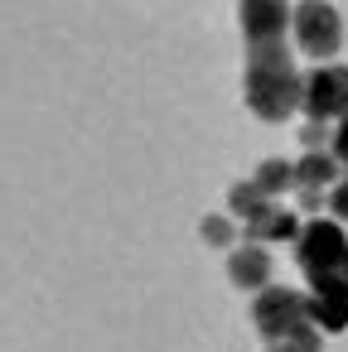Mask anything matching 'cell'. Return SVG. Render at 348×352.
Returning a JSON list of instances; mask_svg holds the SVG:
<instances>
[{"mask_svg":"<svg viewBox=\"0 0 348 352\" xmlns=\"http://www.w3.org/2000/svg\"><path fill=\"white\" fill-rule=\"evenodd\" d=\"M300 92H305V78H300L285 39L247 49V107H252V116L285 121L300 111Z\"/></svg>","mask_w":348,"mask_h":352,"instance_id":"cell-1","label":"cell"},{"mask_svg":"<svg viewBox=\"0 0 348 352\" xmlns=\"http://www.w3.org/2000/svg\"><path fill=\"white\" fill-rule=\"evenodd\" d=\"M290 39L305 58L329 63L343 44V15L329 0H300V6H290Z\"/></svg>","mask_w":348,"mask_h":352,"instance_id":"cell-2","label":"cell"},{"mask_svg":"<svg viewBox=\"0 0 348 352\" xmlns=\"http://www.w3.org/2000/svg\"><path fill=\"white\" fill-rule=\"evenodd\" d=\"M295 261H300L305 280L343 275V261H348V232H343L334 217H314V222H305L300 236H295Z\"/></svg>","mask_w":348,"mask_h":352,"instance_id":"cell-3","label":"cell"},{"mask_svg":"<svg viewBox=\"0 0 348 352\" xmlns=\"http://www.w3.org/2000/svg\"><path fill=\"white\" fill-rule=\"evenodd\" d=\"M252 323H256V333H261L266 342L290 338L295 328L309 323L305 294H300V289H285V285H266V289H256V299H252Z\"/></svg>","mask_w":348,"mask_h":352,"instance_id":"cell-4","label":"cell"},{"mask_svg":"<svg viewBox=\"0 0 348 352\" xmlns=\"http://www.w3.org/2000/svg\"><path fill=\"white\" fill-rule=\"evenodd\" d=\"M300 111L309 116V121H343L348 116V68L343 63H324V68H314L309 78H305V92H300Z\"/></svg>","mask_w":348,"mask_h":352,"instance_id":"cell-5","label":"cell"},{"mask_svg":"<svg viewBox=\"0 0 348 352\" xmlns=\"http://www.w3.org/2000/svg\"><path fill=\"white\" fill-rule=\"evenodd\" d=\"M305 309H309V323L319 333H343L348 328V275H319V280H309Z\"/></svg>","mask_w":348,"mask_h":352,"instance_id":"cell-6","label":"cell"},{"mask_svg":"<svg viewBox=\"0 0 348 352\" xmlns=\"http://www.w3.org/2000/svg\"><path fill=\"white\" fill-rule=\"evenodd\" d=\"M242 39L252 44H280L290 34V0H242Z\"/></svg>","mask_w":348,"mask_h":352,"instance_id":"cell-7","label":"cell"},{"mask_svg":"<svg viewBox=\"0 0 348 352\" xmlns=\"http://www.w3.org/2000/svg\"><path fill=\"white\" fill-rule=\"evenodd\" d=\"M227 275H232L237 289H266V285H271V251L256 246V241L237 246V251L227 256Z\"/></svg>","mask_w":348,"mask_h":352,"instance_id":"cell-8","label":"cell"},{"mask_svg":"<svg viewBox=\"0 0 348 352\" xmlns=\"http://www.w3.org/2000/svg\"><path fill=\"white\" fill-rule=\"evenodd\" d=\"M300 212H290V208H266L261 217H252V222H242V232H247V241H256V246H271V241H295L300 236Z\"/></svg>","mask_w":348,"mask_h":352,"instance_id":"cell-9","label":"cell"},{"mask_svg":"<svg viewBox=\"0 0 348 352\" xmlns=\"http://www.w3.org/2000/svg\"><path fill=\"white\" fill-rule=\"evenodd\" d=\"M334 184H338V160H334L329 150H305V155L295 160V188L324 193V188H334Z\"/></svg>","mask_w":348,"mask_h":352,"instance_id":"cell-10","label":"cell"},{"mask_svg":"<svg viewBox=\"0 0 348 352\" xmlns=\"http://www.w3.org/2000/svg\"><path fill=\"white\" fill-rule=\"evenodd\" d=\"M252 184L276 203V193H290V188H295V164H285V160H266V164L252 174Z\"/></svg>","mask_w":348,"mask_h":352,"instance_id":"cell-11","label":"cell"},{"mask_svg":"<svg viewBox=\"0 0 348 352\" xmlns=\"http://www.w3.org/2000/svg\"><path fill=\"white\" fill-rule=\"evenodd\" d=\"M227 208H232V217H237V222H252V217H261V212L271 208V198L247 179V184H237V188L227 193Z\"/></svg>","mask_w":348,"mask_h":352,"instance_id":"cell-12","label":"cell"},{"mask_svg":"<svg viewBox=\"0 0 348 352\" xmlns=\"http://www.w3.org/2000/svg\"><path fill=\"white\" fill-rule=\"evenodd\" d=\"M324 342H319V328L314 323H305V328H295L290 338H280V342H271L266 352H319Z\"/></svg>","mask_w":348,"mask_h":352,"instance_id":"cell-13","label":"cell"},{"mask_svg":"<svg viewBox=\"0 0 348 352\" xmlns=\"http://www.w3.org/2000/svg\"><path fill=\"white\" fill-rule=\"evenodd\" d=\"M329 212H334L338 227H348V179H338V184L329 188Z\"/></svg>","mask_w":348,"mask_h":352,"instance_id":"cell-14","label":"cell"},{"mask_svg":"<svg viewBox=\"0 0 348 352\" xmlns=\"http://www.w3.org/2000/svg\"><path fill=\"white\" fill-rule=\"evenodd\" d=\"M329 140H334V135H329L324 121H309V126L300 131V145H305V150H329Z\"/></svg>","mask_w":348,"mask_h":352,"instance_id":"cell-15","label":"cell"},{"mask_svg":"<svg viewBox=\"0 0 348 352\" xmlns=\"http://www.w3.org/2000/svg\"><path fill=\"white\" fill-rule=\"evenodd\" d=\"M203 241H208V246H227V241H232V222H227V217H208V222H203Z\"/></svg>","mask_w":348,"mask_h":352,"instance_id":"cell-16","label":"cell"},{"mask_svg":"<svg viewBox=\"0 0 348 352\" xmlns=\"http://www.w3.org/2000/svg\"><path fill=\"white\" fill-rule=\"evenodd\" d=\"M329 155L338 160V164H348V116L334 126V140H329Z\"/></svg>","mask_w":348,"mask_h":352,"instance_id":"cell-17","label":"cell"},{"mask_svg":"<svg viewBox=\"0 0 348 352\" xmlns=\"http://www.w3.org/2000/svg\"><path fill=\"white\" fill-rule=\"evenodd\" d=\"M319 203H324V193H314V188H300V208H305V212H319Z\"/></svg>","mask_w":348,"mask_h":352,"instance_id":"cell-18","label":"cell"},{"mask_svg":"<svg viewBox=\"0 0 348 352\" xmlns=\"http://www.w3.org/2000/svg\"><path fill=\"white\" fill-rule=\"evenodd\" d=\"M343 275H348V261H343Z\"/></svg>","mask_w":348,"mask_h":352,"instance_id":"cell-19","label":"cell"}]
</instances>
